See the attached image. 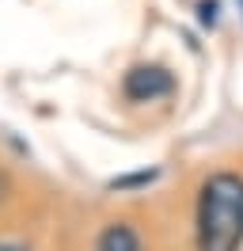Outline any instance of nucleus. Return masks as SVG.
Listing matches in <instances>:
<instances>
[{
	"label": "nucleus",
	"instance_id": "2",
	"mask_svg": "<svg viewBox=\"0 0 243 251\" xmlns=\"http://www.w3.org/2000/svg\"><path fill=\"white\" fill-rule=\"evenodd\" d=\"M125 95L133 99V103H152V99H160V95H167L171 88H175V80H171V73L167 69H160V65H137V69H129L125 73Z\"/></svg>",
	"mask_w": 243,
	"mask_h": 251
},
{
	"label": "nucleus",
	"instance_id": "5",
	"mask_svg": "<svg viewBox=\"0 0 243 251\" xmlns=\"http://www.w3.org/2000/svg\"><path fill=\"white\" fill-rule=\"evenodd\" d=\"M0 251H27V248H19V244H0Z\"/></svg>",
	"mask_w": 243,
	"mask_h": 251
},
{
	"label": "nucleus",
	"instance_id": "6",
	"mask_svg": "<svg viewBox=\"0 0 243 251\" xmlns=\"http://www.w3.org/2000/svg\"><path fill=\"white\" fill-rule=\"evenodd\" d=\"M240 16H243V0H240Z\"/></svg>",
	"mask_w": 243,
	"mask_h": 251
},
{
	"label": "nucleus",
	"instance_id": "3",
	"mask_svg": "<svg viewBox=\"0 0 243 251\" xmlns=\"http://www.w3.org/2000/svg\"><path fill=\"white\" fill-rule=\"evenodd\" d=\"M99 251H141V240L129 225H110L99 236Z\"/></svg>",
	"mask_w": 243,
	"mask_h": 251
},
{
	"label": "nucleus",
	"instance_id": "4",
	"mask_svg": "<svg viewBox=\"0 0 243 251\" xmlns=\"http://www.w3.org/2000/svg\"><path fill=\"white\" fill-rule=\"evenodd\" d=\"M217 12H220V4H217V0H201V4H197V19H201L205 27L217 23Z\"/></svg>",
	"mask_w": 243,
	"mask_h": 251
},
{
	"label": "nucleus",
	"instance_id": "1",
	"mask_svg": "<svg viewBox=\"0 0 243 251\" xmlns=\"http://www.w3.org/2000/svg\"><path fill=\"white\" fill-rule=\"evenodd\" d=\"M243 244V179L213 175L197 202V251H240Z\"/></svg>",
	"mask_w": 243,
	"mask_h": 251
}]
</instances>
